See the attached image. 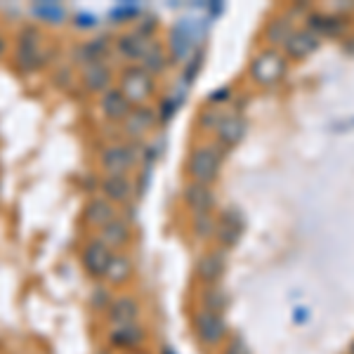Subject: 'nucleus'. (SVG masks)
<instances>
[{
	"instance_id": "nucleus-19",
	"label": "nucleus",
	"mask_w": 354,
	"mask_h": 354,
	"mask_svg": "<svg viewBox=\"0 0 354 354\" xmlns=\"http://www.w3.org/2000/svg\"><path fill=\"white\" fill-rule=\"evenodd\" d=\"M310 28L312 33H322V36H335L340 33L345 24L338 19V17H328V15H310Z\"/></svg>"
},
{
	"instance_id": "nucleus-8",
	"label": "nucleus",
	"mask_w": 354,
	"mask_h": 354,
	"mask_svg": "<svg viewBox=\"0 0 354 354\" xmlns=\"http://www.w3.org/2000/svg\"><path fill=\"white\" fill-rule=\"evenodd\" d=\"M102 192H104L106 201L123 203L133 194V182H130L128 175H106V180L102 182Z\"/></svg>"
},
{
	"instance_id": "nucleus-7",
	"label": "nucleus",
	"mask_w": 354,
	"mask_h": 354,
	"mask_svg": "<svg viewBox=\"0 0 354 354\" xmlns=\"http://www.w3.org/2000/svg\"><path fill=\"white\" fill-rule=\"evenodd\" d=\"M135 163V156H133V149L130 147H123V145H116V147H109L102 153V165L109 175H125V170H130Z\"/></svg>"
},
{
	"instance_id": "nucleus-12",
	"label": "nucleus",
	"mask_w": 354,
	"mask_h": 354,
	"mask_svg": "<svg viewBox=\"0 0 354 354\" xmlns=\"http://www.w3.org/2000/svg\"><path fill=\"white\" fill-rule=\"evenodd\" d=\"M85 88L90 90V93H102V90H109L111 85V71L109 66H104L100 62V64H90L85 68Z\"/></svg>"
},
{
	"instance_id": "nucleus-20",
	"label": "nucleus",
	"mask_w": 354,
	"mask_h": 354,
	"mask_svg": "<svg viewBox=\"0 0 354 354\" xmlns=\"http://www.w3.org/2000/svg\"><path fill=\"white\" fill-rule=\"evenodd\" d=\"M145 333L137 324H125V326H116V330L111 333V342L121 347H133V345H140Z\"/></svg>"
},
{
	"instance_id": "nucleus-2",
	"label": "nucleus",
	"mask_w": 354,
	"mask_h": 354,
	"mask_svg": "<svg viewBox=\"0 0 354 354\" xmlns=\"http://www.w3.org/2000/svg\"><path fill=\"white\" fill-rule=\"evenodd\" d=\"M151 90H153L151 76L142 66L128 68V71L123 73L121 93L125 95V100H128L130 104H145V102L149 100Z\"/></svg>"
},
{
	"instance_id": "nucleus-13",
	"label": "nucleus",
	"mask_w": 354,
	"mask_h": 354,
	"mask_svg": "<svg viewBox=\"0 0 354 354\" xmlns=\"http://www.w3.org/2000/svg\"><path fill=\"white\" fill-rule=\"evenodd\" d=\"M225 267H227L225 253H208L201 262H198L196 272H198V277H201L203 281L213 283V281H218L222 274H225Z\"/></svg>"
},
{
	"instance_id": "nucleus-16",
	"label": "nucleus",
	"mask_w": 354,
	"mask_h": 354,
	"mask_svg": "<svg viewBox=\"0 0 354 354\" xmlns=\"http://www.w3.org/2000/svg\"><path fill=\"white\" fill-rule=\"evenodd\" d=\"M102 243H106L109 248H121V245H125L130 241V230H128V225L121 220H111L106 227H102V239H100Z\"/></svg>"
},
{
	"instance_id": "nucleus-26",
	"label": "nucleus",
	"mask_w": 354,
	"mask_h": 354,
	"mask_svg": "<svg viewBox=\"0 0 354 354\" xmlns=\"http://www.w3.org/2000/svg\"><path fill=\"white\" fill-rule=\"evenodd\" d=\"M196 230H198V234H201V236H205V234L213 232V220L208 218V213L196 215Z\"/></svg>"
},
{
	"instance_id": "nucleus-29",
	"label": "nucleus",
	"mask_w": 354,
	"mask_h": 354,
	"mask_svg": "<svg viewBox=\"0 0 354 354\" xmlns=\"http://www.w3.org/2000/svg\"><path fill=\"white\" fill-rule=\"evenodd\" d=\"M350 354H354V342H352V347H350Z\"/></svg>"
},
{
	"instance_id": "nucleus-5",
	"label": "nucleus",
	"mask_w": 354,
	"mask_h": 354,
	"mask_svg": "<svg viewBox=\"0 0 354 354\" xmlns=\"http://www.w3.org/2000/svg\"><path fill=\"white\" fill-rule=\"evenodd\" d=\"M113 250L102 241H90L83 250V267L93 277H104L111 265Z\"/></svg>"
},
{
	"instance_id": "nucleus-23",
	"label": "nucleus",
	"mask_w": 354,
	"mask_h": 354,
	"mask_svg": "<svg viewBox=\"0 0 354 354\" xmlns=\"http://www.w3.org/2000/svg\"><path fill=\"white\" fill-rule=\"evenodd\" d=\"M293 24H290V19L288 17H283V19H277V21H272L270 28H267V38L274 43V45H279V43H286L290 36H293Z\"/></svg>"
},
{
	"instance_id": "nucleus-10",
	"label": "nucleus",
	"mask_w": 354,
	"mask_h": 354,
	"mask_svg": "<svg viewBox=\"0 0 354 354\" xmlns=\"http://www.w3.org/2000/svg\"><path fill=\"white\" fill-rule=\"evenodd\" d=\"M319 48V36L312 31H295L286 41V53L295 59H305Z\"/></svg>"
},
{
	"instance_id": "nucleus-1",
	"label": "nucleus",
	"mask_w": 354,
	"mask_h": 354,
	"mask_svg": "<svg viewBox=\"0 0 354 354\" xmlns=\"http://www.w3.org/2000/svg\"><path fill=\"white\" fill-rule=\"evenodd\" d=\"M220 163H222V153L215 147H196L189 158V175L194 177L196 185L208 187L218 177Z\"/></svg>"
},
{
	"instance_id": "nucleus-14",
	"label": "nucleus",
	"mask_w": 354,
	"mask_h": 354,
	"mask_svg": "<svg viewBox=\"0 0 354 354\" xmlns=\"http://www.w3.org/2000/svg\"><path fill=\"white\" fill-rule=\"evenodd\" d=\"M245 133L243 128V121L239 116H222V121L218 125V135H220V142L227 147H234L241 142V137Z\"/></svg>"
},
{
	"instance_id": "nucleus-24",
	"label": "nucleus",
	"mask_w": 354,
	"mask_h": 354,
	"mask_svg": "<svg viewBox=\"0 0 354 354\" xmlns=\"http://www.w3.org/2000/svg\"><path fill=\"white\" fill-rule=\"evenodd\" d=\"M151 116H153V113H151ZM149 116V113H145V111H137V113H133V111H130V116H128V125H137V128L133 130V135H140V133H145V130L147 128H149V125H151V121H153V118Z\"/></svg>"
},
{
	"instance_id": "nucleus-22",
	"label": "nucleus",
	"mask_w": 354,
	"mask_h": 354,
	"mask_svg": "<svg viewBox=\"0 0 354 354\" xmlns=\"http://www.w3.org/2000/svg\"><path fill=\"white\" fill-rule=\"evenodd\" d=\"M142 62H145V71L149 73H158V71H163V66H165V55H163V50H161V45H156V43H149V48H147V53L145 57H142Z\"/></svg>"
},
{
	"instance_id": "nucleus-11",
	"label": "nucleus",
	"mask_w": 354,
	"mask_h": 354,
	"mask_svg": "<svg viewBox=\"0 0 354 354\" xmlns=\"http://www.w3.org/2000/svg\"><path fill=\"white\" fill-rule=\"evenodd\" d=\"M85 220L95 227H106L111 220H116V208H113V203L106 201V198H95V201H90L88 208H85Z\"/></svg>"
},
{
	"instance_id": "nucleus-15",
	"label": "nucleus",
	"mask_w": 354,
	"mask_h": 354,
	"mask_svg": "<svg viewBox=\"0 0 354 354\" xmlns=\"http://www.w3.org/2000/svg\"><path fill=\"white\" fill-rule=\"evenodd\" d=\"M185 198H187V203L194 208V213L196 215L208 213V210L213 208V194H210V189L205 185H196V182H194L192 187H187Z\"/></svg>"
},
{
	"instance_id": "nucleus-27",
	"label": "nucleus",
	"mask_w": 354,
	"mask_h": 354,
	"mask_svg": "<svg viewBox=\"0 0 354 354\" xmlns=\"http://www.w3.org/2000/svg\"><path fill=\"white\" fill-rule=\"evenodd\" d=\"M222 95H230V90H220V93H215L213 97H210V100H213V102H222V100H225Z\"/></svg>"
},
{
	"instance_id": "nucleus-21",
	"label": "nucleus",
	"mask_w": 354,
	"mask_h": 354,
	"mask_svg": "<svg viewBox=\"0 0 354 354\" xmlns=\"http://www.w3.org/2000/svg\"><path fill=\"white\" fill-rule=\"evenodd\" d=\"M130 274H133V262L125 258V255H113L104 277L109 279L111 283H125L130 279Z\"/></svg>"
},
{
	"instance_id": "nucleus-17",
	"label": "nucleus",
	"mask_w": 354,
	"mask_h": 354,
	"mask_svg": "<svg viewBox=\"0 0 354 354\" xmlns=\"http://www.w3.org/2000/svg\"><path fill=\"white\" fill-rule=\"evenodd\" d=\"M137 312H140V307H137V302L133 298H118L111 302V322L116 324V326L135 324Z\"/></svg>"
},
{
	"instance_id": "nucleus-18",
	"label": "nucleus",
	"mask_w": 354,
	"mask_h": 354,
	"mask_svg": "<svg viewBox=\"0 0 354 354\" xmlns=\"http://www.w3.org/2000/svg\"><path fill=\"white\" fill-rule=\"evenodd\" d=\"M147 48H149V41L145 36H140V33H125V36H121V41H118V50L128 59H142Z\"/></svg>"
},
{
	"instance_id": "nucleus-25",
	"label": "nucleus",
	"mask_w": 354,
	"mask_h": 354,
	"mask_svg": "<svg viewBox=\"0 0 354 354\" xmlns=\"http://www.w3.org/2000/svg\"><path fill=\"white\" fill-rule=\"evenodd\" d=\"M36 15H38V17H48V19L57 21V17L64 15V10L57 8V5H38V8H36Z\"/></svg>"
},
{
	"instance_id": "nucleus-28",
	"label": "nucleus",
	"mask_w": 354,
	"mask_h": 354,
	"mask_svg": "<svg viewBox=\"0 0 354 354\" xmlns=\"http://www.w3.org/2000/svg\"><path fill=\"white\" fill-rule=\"evenodd\" d=\"M3 50H5V43H3V36H0V55H3Z\"/></svg>"
},
{
	"instance_id": "nucleus-6",
	"label": "nucleus",
	"mask_w": 354,
	"mask_h": 354,
	"mask_svg": "<svg viewBox=\"0 0 354 354\" xmlns=\"http://www.w3.org/2000/svg\"><path fill=\"white\" fill-rule=\"evenodd\" d=\"M38 50H41V36H38L36 28H24L19 38V53H17V62L24 71L38 66Z\"/></svg>"
},
{
	"instance_id": "nucleus-4",
	"label": "nucleus",
	"mask_w": 354,
	"mask_h": 354,
	"mask_svg": "<svg viewBox=\"0 0 354 354\" xmlns=\"http://www.w3.org/2000/svg\"><path fill=\"white\" fill-rule=\"evenodd\" d=\"M194 328H196L198 338H201L205 345H218V342L225 338V322L218 312L203 310L194 317Z\"/></svg>"
},
{
	"instance_id": "nucleus-3",
	"label": "nucleus",
	"mask_w": 354,
	"mask_h": 354,
	"mask_svg": "<svg viewBox=\"0 0 354 354\" xmlns=\"http://www.w3.org/2000/svg\"><path fill=\"white\" fill-rule=\"evenodd\" d=\"M286 66H283V59L277 53H262L253 59V66H250V76L255 78L262 85H272L277 83L279 78L283 76Z\"/></svg>"
},
{
	"instance_id": "nucleus-9",
	"label": "nucleus",
	"mask_w": 354,
	"mask_h": 354,
	"mask_svg": "<svg viewBox=\"0 0 354 354\" xmlns=\"http://www.w3.org/2000/svg\"><path fill=\"white\" fill-rule=\"evenodd\" d=\"M130 102L125 100V95L121 90H106L104 97H102V111H104L106 118L111 121H123V118L130 116Z\"/></svg>"
}]
</instances>
